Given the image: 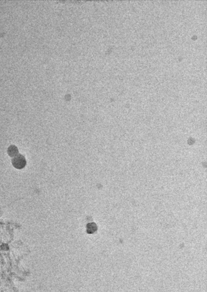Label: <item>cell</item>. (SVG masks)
Returning a JSON list of instances; mask_svg holds the SVG:
<instances>
[{"instance_id": "3957f363", "label": "cell", "mask_w": 207, "mask_h": 292, "mask_svg": "<svg viewBox=\"0 0 207 292\" xmlns=\"http://www.w3.org/2000/svg\"><path fill=\"white\" fill-rule=\"evenodd\" d=\"M96 229V226L94 224H90L88 226V232L90 233H93Z\"/></svg>"}, {"instance_id": "6da1fadb", "label": "cell", "mask_w": 207, "mask_h": 292, "mask_svg": "<svg viewBox=\"0 0 207 292\" xmlns=\"http://www.w3.org/2000/svg\"><path fill=\"white\" fill-rule=\"evenodd\" d=\"M12 163L14 167L17 169L23 168L26 163L25 158L21 155H17L15 157L13 158L12 160Z\"/></svg>"}, {"instance_id": "7a4b0ae2", "label": "cell", "mask_w": 207, "mask_h": 292, "mask_svg": "<svg viewBox=\"0 0 207 292\" xmlns=\"http://www.w3.org/2000/svg\"><path fill=\"white\" fill-rule=\"evenodd\" d=\"M8 155L14 158L17 155H19V150L16 146L14 145H11L9 146L8 148Z\"/></svg>"}]
</instances>
